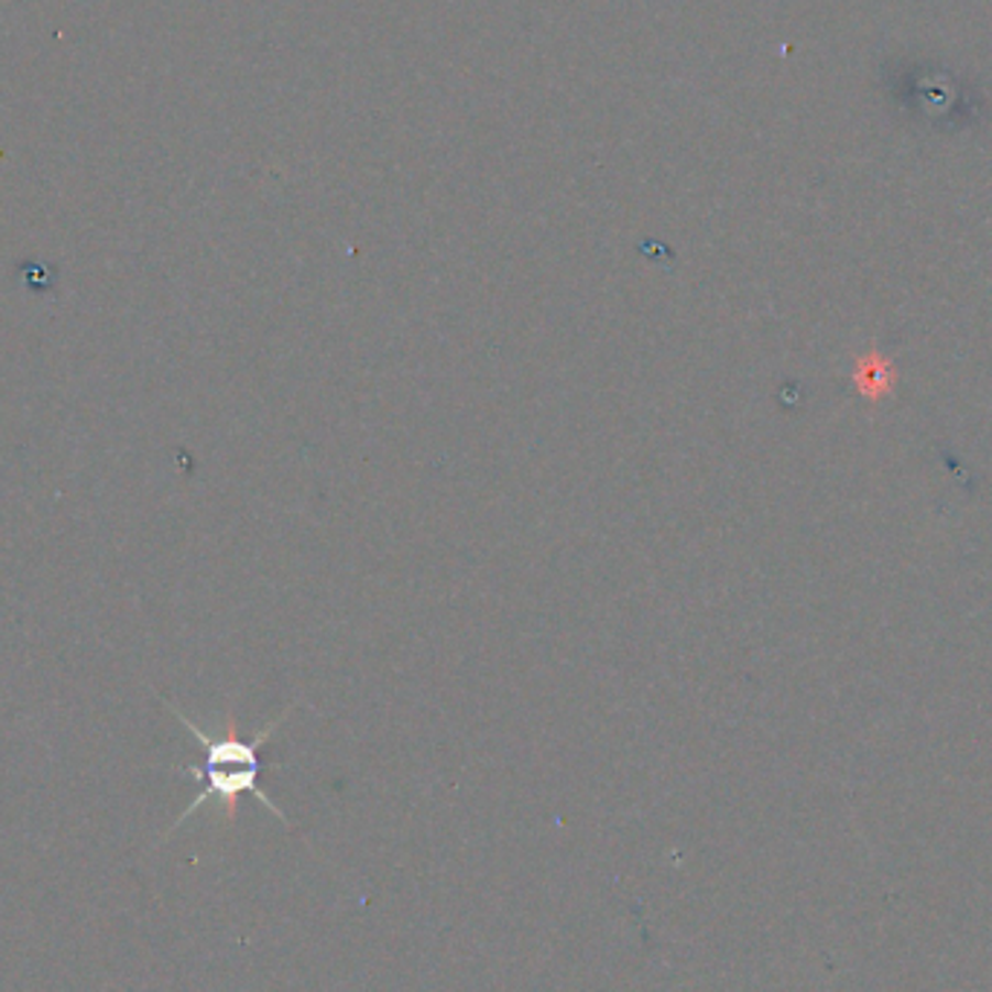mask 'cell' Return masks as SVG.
I'll use <instances>...</instances> for the list:
<instances>
[{
	"label": "cell",
	"instance_id": "cell-1",
	"mask_svg": "<svg viewBox=\"0 0 992 992\" xmlns=\"http://www.w3.org/2000/svg\"><path fill=\"white\" fill-rule=\"evenodd\" d=\"M163 702H166L168 711L177 717V722H181L183 729L189 731L192 738L200 743V749H204V763H200V766H195V763H189V766H177V772H183L186 778L200 781V793L195 795L189 807L177 816L175 825L168 827L166 836L175 833L177 827H181L186 818L195 816L207 802H215L221 807L224 825H232L236 816H239V798L247 793L255 795V802H262L282 825L291 827V818L279 810L276 802L259 786V775H262V757H259V749L273 738V731L282 726V720H285L291 708L282 711L273 722H268L253 740H244L239 734V726H236V715H232V711L224 715V731L212 734V731L200 729L192 717L183 715L172 699L163 697Z\"/></svg>",
	"mask_w": 992,
	"mask_h": 992
}]
</instances>
